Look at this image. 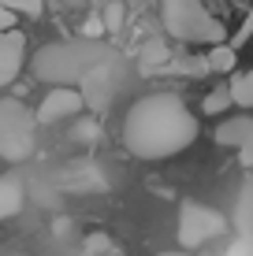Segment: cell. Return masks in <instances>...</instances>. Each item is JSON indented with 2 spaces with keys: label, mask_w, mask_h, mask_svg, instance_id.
<instances>
[{
  "label": "cell",
  "mask_w": 253,
  "mask_h": 256,
  "mask_svg": "<svg viewBox=\"0 0 253 256\" xmlns=\"http://www.w3.org/2000/svg\"><path fill=\"white\" fill-rule=\"evenodd\" d=\"M216 145L238 148L242 167H253V116H231L216 126Z\"/></svg>",
  "instance_id": "6"
},
{
  "label": "cell",
  "mask_w": 253,
  "mask_h": 256,
  "mask_svg": "<svg viewBox=\"0 0 253 256\" xmlns=\"http://www.w3.org/2000/svg\"><path fill=\"white\" fill-rule=\"evenodd\" d=\"M160 22L182 45H223L227 26L201 0H160Z\"/></svg>",
  "instance_id": "3"
},
{
  "label": "cell",
  "mask_w": 253,
  "mask_h": 256,
  "mask_svg": "<svg viewBox=\"0 0 253 256\" xmlns=\"http://www.w3.org/2000/svg\"><path fill=\"white\" fill-rule=\"evenodd\" d=\"M86 108V100H82V93L71 90V86H52V90L45 93V100L38 104V122H60V119H71L78 116V112Z\"/></svg>",
  "instance_id": "7"
},
{
  "label": "cell",
  "mask_w": 253,
  "mask_h": 256,
  "mask_svg": "<svg viewBox=\"0 0 253 256\" xmlns=\"http://www.w3.org/2000/svg\"><path fill=\"white\" fill-rule=\"evenodd\" d=\"M0 8H8V12H15V15H30V19H38V15L45 12V0H0Z\"/></svg>",
  "instance_id": "16"
},
{
  "label": "cell",
  "mask_w": 253,
  "mask_h": 256,
  "mask_svg": "<svg viewBox=\"0 0 253 256\" xmlns=\"http://www.w3.org/2000/svg\"><path fill=\"white\" fill-rule=\"evenodd\" d=\"M64 4H67V8H82L86 0H64Z\"/></svg>",
  "instance_id": "22"
},
{
  "label": "cell",
  "mask_w": 253,
  "mask_h": 256,
  "mask_svg": "<svg viewBox=\"0 0 253 256\" xmlns=\"http://www.w3.org/2000/svg\"><path fill=\"white\" fill-rule=\"evenodd\" d=\"M82 100H86V108H93V112H104L112 104V93H116V86H112V64H104L97 70H90V74L82 78Z\"/></svg>",
  "instance_id": "9"
},
{
  "label": "cell",
  "mask_w": 253,
  "mask_h": 256,
  "mask_svg": "<svg viewBox=\"0 0 253 256\" xmlns=\"http://www.w3.org/2000/svg\"><path fill=\"white\" fill-rule=\"evenodd\" d=\"M82 252H90V256H116V242H112L108 234L97 230V234H90L82 242Z\"/></svg>",
  "instance_id": "15"
},
{
  "label": "cell",
  "mask_w": 253,
  "mask_h": 256,
  "mask_svg": "<svg viewBox=\"0 0 253 256\" xmlns=\"http://www.w3.org/2000/svg\"><path fill=\"white\" fill-rule=\"evenodd\" d=\"M197 116L186 108L179 93L156 90L130 104L123 116V145L138 160H168L194 145Z\"/></svg>",
  "instance_id": "1"
},
{
  "label": "cell",
  "mask_w": 253,
  "mask_h": 256,
  "mask_svg": "<svg viewBox=\"0 0 253 256\" xmlns=\"http://www.w3.org/2000/svg\"><path fill=\"white\" fill-rule=\"evenodd\" d=\"M23 200H26V193H23V182L19 178H0V223L12 219V216H19Z\"/></svg>",
  "instance_id": "11"
},
{
  "label": "cell",
  "mask_w": 253,
  "mask_h": 256,
  "mask_svg": "<svg viewBox=\"0 0 253 256\" xmlns=\"http://www.w3.org/2000/svg\"><path fill=\"white\" fill-rule=\"evenodd\" d=\"M112 60H116V52L104 45V41L71 38V41H52V45L38 48V56L30 60V70H34L38 82L71 86V82H82L90 70L112 64Z\"/></svg>",
  "instance_id": "2"
},
{
  "label": "cell",
  "mask_w": 253,
  "mask_h": 256,
  "mask_svg": "<svg viewBox=\"0 0 253 256\" xmlns=\"http://www.w3.org/2000/svg\"><path fill=\"white\" fill-rule=\"evenodd\" d=\"M38 148V116L15 96H0V160L23 164Z\"/></svg>",
  "instance_id": "4"
},
{
  "label": "cell",
  "mask_w": 253,
  "mask_h": 256,
  "mask_svg": "<svg viewBox=\"0 0 253 256\" xmlns=\"http://www.w3.org/2000/svg\"><path fill=\"white\" fill-rule=\"evenodd\" d=\"M123 4H119V0H108V4H104V12H101V22H104V30H112L116 34L119 26H123Z\"/></svg>",
  "instance_id": "17"
},
{
  "label": "cell",
  "mask_w": 253,
  "mask_h": 256,
  "mask_svg": "<svg viewBox=\"0 0 253 256\" xmlns=\"http://www.w3.org/2000/svg\"><path fill=\"white\" fill-rule=\"evenodd\" d=\"M231 100L238 108H253V70H242L238 78H231Z\"/></svg>",
  "instance_id": "13"
},
{
  "label": "cell",
  "mask_w": 253,
  "mask_h": 256,
  "mask_svg": "<svg viewBox=\"0 0 253 256\" xmlns=\"http://www.w3.org/2000/svg\"><path fill=\"white\" fill-rule=\"evenodd\" d=\"M75 138H78V141H93V138H97V122H78V126H75Z\"/></svg>",
  "instance_id": "18"
},
{
  "label": "cell",
  "mask_w": 253,
  "mask_h": 256,
  "mask_svg": "<svg viewBox=\"0 0 253 256\" xmlns=\"http://www.w3.org/2000/svg\"><path fill=\"white\" fill-rule=\"evenodd\" d=\"M164 64H171V48L164 45L160 38H149L138 48V67H142V74H156Z\"/></svg>",
  "instance_id": "10"
},
{
  "label": "cell",
  "mask_w": 253,
  "mask_h": 256,
  "mask_svg": "<svg viewBox=\"0 0 253 256\" xmlns=\"http://www.w3.org/2000/svg\"><path fill=\"white\" fill-rule=\"evenodd\" d=\"M234 48L231 45H212V52H208V67L216 70V74H227V70L234 67Z\"/></svg>",
  "instance_id": "14"
},
{
  "label": "cell",
  "mask_w": 253,
  "mask_h": 256,
  "mask_svg": "<svg viewBox=\"0 0 253 256\" xmlns=\"http://www.w3.org/2000/svg\"><path fill=\"white\" fill-rule=\"evenodd\" d=\"M160 256H194V252H186V249H171V252H160Z\"/></svg>",
  "instance_id": "20"
},
{
  "label": "cell",
  "mask_w": 253,
  "mask_h": 256,
  "mask_svg": "<svg viewBox=\"0 0 253 256\" xmlns=\"http://www.w3.org/2000/svg\"><path fill=\"white\" fill-rule=\"evenodd\" d=\"M0 256H26V252H15V249H0Z\"/></svg>",
  "instance_id": "21"
},
{
  "label": "cell",
  "mask_w": 253,
  "mask_h": 256,
  "mask_svg": "<svg viewBox=\"0 0 253 256\" xmlns=\"http://www.w3.org/2000/svg\"><path fill=\"white\" fill-rule=\"evenodd\" d=\"M175 234H179L182 249L194 252V249H201V245H208V242H216V238L227 234V216L216 212V208H208V204H197V200H182Z\"/></svg>",
  "instance_id": "5"
},
{
  "label": "cell",
  "mask_w": 253,
  "mask_h": 256,
  "mask_svg": "<svg viewBox=\"0 0 253 256\" xmlns=\"http://www.w3.org/2000/svg\"><path fill=\"white\" fill-rule=\"evenodd\" d=\"M82 256H90V252H82Z\"/></svg>",
  "instance_id": "23"
},
{
  "label": "cell",
  "mask_w": 253,
  "mask_h": 256,
  "mask_svg": "<svg viewBox=\"0 0 253 256\" xmlns=\"http://www.w3.org/2000/svg\"><path fill=\"white\" fill-rule=\"evenodd\" d=\"M15 30V12H8V8H0V34Z\"/></svg>",
  "instance_id": "19"
},
{
  "label": "cell",
  "mask_w": 253,
  "mask_h": 256,
  "mask_svg": "<svg viewBox=\"0 0 253 256\" xmlns=\"http://www.w3.org/2000/svg\"><path fill=\"white\" fill-rule=\"evenodd\" d=\"M23 60H26V34L23 30L0 34V90L15 82V74L23 70Z\"/></svg>",
  "instance_id": "8"
},
{
  "label": "cell",
  "mask_w": 253,
  "mask_h": 256,
  "mask_svg": "<svg viewBox=\"0 0 253 256\" xmlns=\"http://www.w3.org/2000/svg\"><path fill=\"white\" fill-rule=\"evenodd\" d=\"M231 86H216L212 93L201 100V116H223V112H231Z\"/></svg>",
  "instance_id": "12"
}]
</instances>
